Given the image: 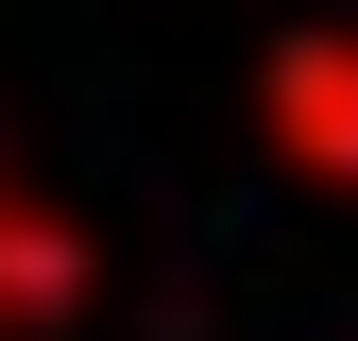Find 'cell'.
Masks as SVG:
<instances>
[{
    "mask_svg": "<svg viewBox=\"0 0 358 341\" xmlns=\"http://www.w3.org/2000/svg\"><path fill=\"white\" fill-rule=\"evenodd\" d=\"M256 137H273L290 188L358 205V17H290L273 52H256Z\"/></svg>",
    "mask_w": 358,
    "mask_h": 341,
    "instance_id": "6da1fadb",
    "label": "cell"
},
{
    "mask_svg": "<svg viewBox=\"0 0 358 341\" xmlns=\"http://www.w3.org/2000/svg\"><path fill=\"white\" fill-rule=\"evenodd\" d=\"M85 307H103V222H69L52 188L0 170V341H52Z\"/></svg>",
    "mask_w": 358,
    "mask_h": 341,
    "instance_id": "7a4b0ae2",
    "label": "cell"
}]
</instances>
